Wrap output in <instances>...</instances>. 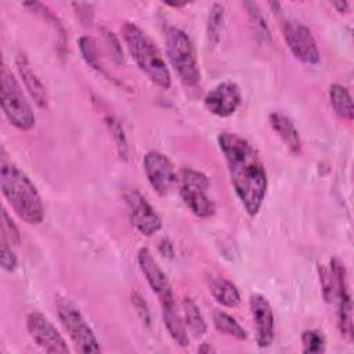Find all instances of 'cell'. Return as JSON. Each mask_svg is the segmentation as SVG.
Segmentation results:
<instances>
[{"instance_id":"e0dca14e","label":"cell","mask_w":354,"mask_h":354,"mask_svg":"<svg viewBox=\"0 0 354 354\" xmlns=\"http://www.w3.org/2000/svg\"><path fill=\"white\" fill-rule=\"evenodd\" d=\"M270 126L279 136L283 144L289 148L292 153H300L301 151V138L299 130L296 129L293 120L281 111H274L268 116Z\"/></svg>"},{"instance_id":"ffe728a7","label":"cell","mask_w":354,"mask_h":354,"mask_svg":"<svg viewBox=\"0 0 354 354\" xmlns=\"http://www.w3.org/2000/svg\"><path fill=\"white\" fill-rule=\"evenodd\" d=\"M329 101H330L333 112L339 118H342L347 122H351L354 119L353 100H351L350 91L344 86H342L339 83L332 84L329 87Z\"/></svg>"},{"instance_id":"83f0119b","label":"cell","mask_w":354,"mask_h":354,"mask_svg":"<svg viewBox=\"0 0 354 354\" xmlns=\"http://www.w3.org/2000/svg\"><path fill=\"white\" fill-rule=\"evenodd\" d=\"M301 351L310 354H321L325 351V336L321 330L317 329H306L303 330L301 336Z\"/></svg>"},{"instance_id":"44dd1931","label":"cell","mask_w":354,"mask_h":354,"mask_svg":"<svg viewBox=\"0 0 354 354\" xmlns=\"http://www.w3.org/2000/svg\"><path fill=\"white\" fill-rule=\"evenodd\" d=\"M181 317L184 319V324L187 329L192 332L194 336L199 337L203 336L207 330V325L205 321L203 314L201 313V308L191 297H184L181 301Z\"/></svg>"},{"instance_id":"603a6c76","label":"cell","mask_w":354,"mask_h":354,"mask_svg":"<svg viewBox=\"0 0 354 354\" xmlns=\"http://www.w3.org/2000/svg\"><path fill=\"white\" fill-rule=\"evenodd\" d=\"M243 7L248 11V18H249L252 30L254 32L257 40L261 43H266V44L271 43V32H270L267 21H266L261 10L259 8V6L253 1H245Z\"/></svg>"},{"instance_id":"f546056e","label":"cell","mask_w":354,"mask_h":354,"mask_svg":"<svg viewBox=\"0 0 354 354\" xmlns=\"http://www.w3.org/2000/svg\"><path fill=\"white\" fill-rule=\"evenodd\" d=\"M318 275H319L322 296L326 303H332L335 300V281H333L330 268L322 264H318Z\"/></svg>"},{"instance_id":"9c48e42d","label":"cell","mask_w":354,"mask_h":354,"mask_svg":"<svg viewBox=\"0 0 354 354\" xmlns=\"http://www.w3.org/2000/svg\"><path fill=\"white\" fill-rule=\"evenodd\" d=\"M329 268L335 281V299L337 303V328L343 339L353 342V300L344 264L337 259H330Z\"/></svg>"},{"instance_id":"8fae6325","label":"cell","mask_w":354,"mask_h":354,"mask_svg":"<svg viewBox=\"0 0 354 354\" xmlns=\"http://www.w3.org/2000/svg\"><path fill=\"white\" fill-rule=\"evenodd\" d=\"M142 167L152 189L159 196L169 195L177 183V173L171 160L159 151H149L144 155Z\"/></svg>"},{"instance_id":"4dcf8cb0","label":"cell","mask_w":354,"mask_h":354,"mask_svg":"<svg viewBox=\"0 0 354 354\" xmlns=\"http://www.w3.org/2000/svg\"><path fill=\"white\" fill-rule=\"evenodd\" d=\"M101 32H102L104 39H105V41H106L111 53H112L113 61L118 65H122L124 62V55H123V50H122V44H120L119 39L116 37V35L112 30H109L106 28H101Z\"/></svg>"},{"instance_id":"ba28073f","label":"cell","mask_w":354,"mask_h":354,"mask_svg":"<svg viewBox=\"0 0 354 354\" xmlns=\"http://www.w3.org/2000/svg\"><path fill=\"white\" fill-rule=\"evenodd\" d=\"M282 36L296 59L304 65H317L321 54L317 41L307 25L295 18L282 21Z\"/></svg>"},{"instance_id":"d6986e66","label":"cell","mask_w":354,"mask_h":354,"mask_svg":"<svg viewBox=\"0 0 354 354\" xmlns=\"http://www.w3.org/2000/svg\"><path fill=\"white\" fill-rule=\"evenodd\" d=\"M209 290L214 300L228 308H234L241 303L238 288L225 278H213L209 283Z\"/></svg>"},{"instance_id":"5bb4252c","label":"cell","mask_w":354,"mask_h":354,"mask_svg":"<svg viewBox=\"0 0 354 354\" xmlns=\"http://www.w3.org/2000/svg\"><path fill=\"white\" fill-rule=\"evenodd\" d=\"M249 310L257 346L261 348L270 347L275 336V318L270 301L260 293H252L249 296Z\"/></svg>"},{"instance_id":"30bf717a","label":"cell","mask_w":354,"mask_h":354,"mask_svg":"<svg viewBox=\"0 0 354 354\" xmlns=\"http://www.w3.org/2000/svg\"><path fill=\"white\" fill-rule=\"evenodd\" d=\"M26 329L32 340L46 353L54 354H69L71 350L54 326V324L40 311H30L26 317Z\"/></svg>"},{"instance_id":"cb8c5ba5","label":"cell","mask_w":354,"mask_h":354,"mask_svg":"<svg viewBox=\"0 0 354 354\" xmlns=\"http://www.w3.org/2000/svg\"><path fill=\"white\" fill-rule=\"evenodd\" d=\"M24 7L29 8L32 12L37 14L39 17H41L46 22H48L54 29L55 32L58 33V40H59V46L61 47H65L66 46V30L62 25V22L59 21V18L43 3H37V1H29V3H24L22 4Z\"/></svg>"},{"instance_id":"e575fe53","label":"cell","mask_w":354,"mask_h":354,"mask_svg":"<svg viewBox=\"0 0 354 354\" xmlns=\"http://www.w3.org/2000/svg\"><path fill=\"white\" fill-rule=\"evenodd\" d=\"M332 6L339 11V12H347L350 8V3L347 1H333Z\"/></svg>"},{"instance_id":"6da1fadb","label":"cell","mask_w":354,"mask_h":354,"mask_svg":"<svg viewBox=\"0 0 354 354\" xmlns=\"http://www.w3.org/2000/svg\"><path fill=\"white\" fill-rule=\"evenodd\" d=\"M231 184L249 216H256L267 194V173L257 149L242 136L223 131L217 137Z\"/></svg>"},{"instance_id":"9a60e30c","label":"cell","mask_w":354,"mask_h":354,"mask_svg":"<svg viewBox=\"0 0 354 354\" xmlns=\"http://www.w3.org/2000/svg\"><path fill=\"white\" fill-rule=\"evenodd\" d=\"M137 263H138V267H140L141 272L144 274L149 288L159 297V301L174 297L171 285H170L166 274L158 266V263L155 261L149 249H147V248H140L138 249Z\"/></svg>"},{"instance_id":"1f68e13d","label":"cell","mask_w":354,"mask_h":354,"mask_svg":"<svg viewBox=\"0 0 354 354\" xmlns=\"http://www.w3.org/2000/svg\"><path fill=\"white\" fill-rule=\"evenodd\" d=\"M0 263H1V267L4 271H8V272H12L15 268H17V256L14 253V250L11 249V245L1 239V250H0Z\"/></svg>"},{"instance_id":"8992f818","label":"cell","mask_w":354,"mask_h":354,"mask_svg":"<svg viewBox=\"0 0 354 354\" xmlns=\"http://www.w3.org/2000/svg\"><path fill=\"white\" fill-rule=\"evenodd\" d=\"M55 308L58 319L72 340L75 348L80 353H100L98 339L82 314V311L65 296H55Z\"/></svg>"},{"instance_id":"7402d4cb","label":"cell","mask_w":354,"mask_h":354,"mask_svg":"<svg viewBox=\"0 0 354 354\" xmlns=\"http://www.w3.org/2000/svg\"><path fill=\"white\" fill-rule=\"evenodd\" d=\"M213 324H214V328L223 335H227V336L234 337L236 340H246L248 339V333L243 329V326L232 315L227 314L223 310H214Z\"/></svg>"},{"instance_id":"4fadbf2b","label":"cell","mask_w":354,"mask_h":354,"mask_svg":"<svg viewBox=\"0 0 354 354\" xmlns=\"http://www.w3.org/2000/svg\"><path fill=\"white\" fill-rule=\"evenodd\" d=\"M242 102V91L232 80H224L216 84L203 98L205 108L218 118H228L236 112Z\"/></svg>"},{"instance_id":"7c38bea8","label":"cell","mask_w":354,"mask_h":354,"mask_svg":"<svg viewBox=\"0 0 354 354\" xmlns=\"http://www.w3.org/2000/svg\"><path fill=\"white\" fill-rule=\"evenodd\" d=\"M131 224L142 235H153L162 228V218L152 205L145 199V196L136 191L129 189L123 195Z\"/></svg>"},{"instance_id":"7a4b0ae2","label":"cell","mask_w":354,"mask_h":354,"mask_svg":"<svg viewBox=\"0 0 354 354\" xmlns=\"http://www.w3.org/2000/svg\"><path fill=\"white\" fill-rule=\"evenodd\" d=\"M0 187L7 203L22 221L39 225L44 220V205L36 185L25 171L6 162L4 158L0 167Z\"/></svg>"},{"instance_id":"f1b7e54d","label":"cell","mask_w":354,"mask_h":354,"mask_svg":"<svg viewBox=\"0 0 354 354\" xmlns=\"http://www.w3.org/2000/svg\"><path fill=\"white\" fill-rule=\"evenodd\" d=\"M1 239L7 241L11 246L21 243V234L12 218L8 216L7 210H1Z\"/></svg>"},{"instance_id":"3957f363","label":"cell","mask_w":354,"mask_h":354,"mask_svg":"<svg viewBox=\"0 0 354 354\" xmlns=\"http://www.w3.org/2000/svg\"><path fill=\"white\" fill-rule=\"evenodd\" d=\"M122 36L129 54L147 77L162 90L170 88V71L152 39L133 22H124L122 25Z\"/></svg>"},{"instance_id":"2e32d148","label":"cell","mask_w":354,"mask_h":354,"mask_svg":"<svg viewBox=\"0 0 354 354\" xmlns=\"http://www.w3.org/2000/svg\"><path fill=\"white\" fill-rule=\"evenodd\" d=\"M160 307H162L163 325L167 329L170 337L180 347H187L189 344V337H188V333H187L188 329L184 324V319H183L181 314L177 310L174 297L160 301Z\"/></svg>"},{"instance_id":"52a82bcc","label":"cell","mask_w":354,"mask_h":354,"mask_svg":"<svg viewBox=\"0 0 354 354\" xmlns=\"http://www.w3.org/2000/svg\"><path fill=\"white\" fill-rule=\"evenodd\" d=\"M180 195L185 206L198 217L207 218L216 213L214 201L209 195L207 176L192 167L180 170Z\"/></svg>"},{"instance_id":"5b68a950","label":"cell","mask_w":354,"mask_h":354,"mask_svg":"<svg viewBox=\"0 0 354 354\" xmlns=\"http://www.w3.org/2000/svg\"><path fill=\"white\" fill-rule=\"evenodd\" d=\"M0 76L1 109L7 120L21 131L30 130L36 123V116L17 77L6 64L1 66Z\"/></svg>"},{"instance_id":"ac0fdd59","label":"cell","mask_w":354,"mask_h":354,"mask_svg":"<svg viewBox=\"0 0 354 354\" xmlns=\"http://www.w3.org/2000/svg\"><path fill=\"white\" fill-rule=\"evenodd\" d=\"M15 65H17L18 73H19L22 82H24V86L28 90V93L32 97V100L35 101V104L39 108H46L47 106V93H46V88L43 86V83L40 82V79L37 77V75L35 73V71L32 69V66H30L29 61L26 59V57L19 54L17 57Z\"/></svg>"},{"instance_id":"836d02e7","label":"cell","mask_w":354,"mask_h":354,"mask_svg":"<svg viewBox=\"0 0 354 354\" xmlns=\"http://www.w3.org/2000/svg\"><path fill=\"white\" fill-rule=\"evenodd\" d=\"M76 8V15L77 18L82 21V24L84 26H90L94 18V12H93V6L87 4V3H73L72 4Z\"/></svg>"},{"instance_id":"4316f807","label":"cell","mask_w":354,"mask_h":354,"mask_svg":"<svg viewBox=\"0 0 354 354\" xmlns=\"http://www.w3.org/2000/svg\"><path fill=\"white\" fill-rule=\"evenodd\" d=\"M104 120H105V124L108 126V129H109V131H111V134L115 140L119 156L123 160H126L127 156H129V144H127V138H126V134H124V130H123L120 122L112 115L105 116Z\"/></svg>"},{"instance_id":"d590c367","label":"cell","mask_w":354,"mask_h":354,"mask_svg":"<svg viewBox=\"0 0 354 354\" xmlns=\"http://www.w3.org/2000/svg\"><path fill=\"white\" fill-rule=\"evenodd\" d=\"M198 351L199 353H214L216 350L212 346H209L207 343H202V346L198 347Z\"/></svg>"},{"instance_id":"484cf974","label":"cell","mask_w":354,"mask_h":354,"mask_svg":"<svg viewBox=\"0 0 354 354\" xmlns=\"http://www.w3.org/2000/svg\"><path fill=\"white\" fill-rule=\"evenodd\" d=\"M79 50H80V54H82L83 59L86 61V64L88 66H91L93 69H95L101 75H106L105 69L102 68L101 59H100V53H98L97 43L93 37L82 36L79 39Z\"/></svg>"},{"instance_id":"d4e9b609","label":"cell","mask_w":354,"mask_h":354,"mask_svg":"<svg viewBox=\"0 0 354 354\" xmlns=\"http://www.w3.org/2000/svg\"><path fill=\"white\" fill-rule=\"evenodd\" d=\"M224 22V6L220 3H213L209 15H207V24H206V35L207 40L212 44H217L220 40L221 29Z\"/></svg>"},{"instance_id":"d6a6232c","label":"cell","mask_w":354,"mask_h":354,"mask_svg":"<svg viewBox=\"0 0 354 354\" xmlns=\"http://www.w3.org/2000/svg\"><path fill=\"white\" fill-rule=\"evenodd\" d=\"M131 301H133V306L136 308V313L138 314V317L142 319V322H145L147 325L151 324V313H149V308H148V304L147 301L142 299V296L138 293V292H134L133 296H131Z\"/></svg>"},{"instance_id":"277c9868","label":"cell","mask_w":354,"mask_h":354,"mask_svg":"<svg viewBox=\"0 0 354 354\" xmlns=\"http://www.w3.org/2000/svg\"><path fill=\"white\" fill-rule=\"evenodd\" d=\"M165 39L167 58L180 80L185 86H196L201 80V69L195 46L188 33L177 26H169Z\"/></svg>"},{"instance_id":"8d00e7d4","label":"cell","mask_w":354,"mask_h":354,"mask_svg":"<svg viewBox=\"0 0 354 354\" xmlns=\"http://www.w3.org/2000/svg\"><path fill=\"white\" fill-rule=\"evenodd\" d=\"M166 4H167V6H171V7H177V8H178V7H184L187 3H166Z\"/></svg>"}]
</instances>
